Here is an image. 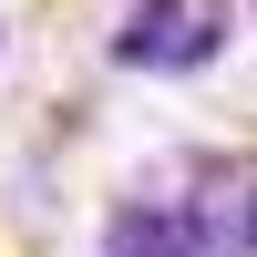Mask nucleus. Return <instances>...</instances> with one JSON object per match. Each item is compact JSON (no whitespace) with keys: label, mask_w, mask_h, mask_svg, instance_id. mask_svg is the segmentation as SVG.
<instances>
[{"label":"nucleus","mask_w":257,"mask_h":257,"mask_svg":"<svg viewBox=\"0 0 257 257\" xmlns=\"http://www.w3.org/2000/svg\"><path fill=\"white\" fill-rule=\"evenodd\" d=\"M226 31H237L226 0H134L123 31H113V62H123V72L175 82V72H206V62L226 52Z\"/></svg>","instance_id":"nucleus-2"},{"label":"nucleus","mask_w":257,"mask_h":257,"mask_svg":"<svg viewBox=\"0 0 257 257\" xmlns=\"http://www.w3.org/2000/svg\"><path fill=\"white\" fill-rule=\"evenodd\" d=\"M103 257H257V165L185 155L165 185L103 216Z\"/></svg>","instance_id":"nucleus-1"}]
</instances>
